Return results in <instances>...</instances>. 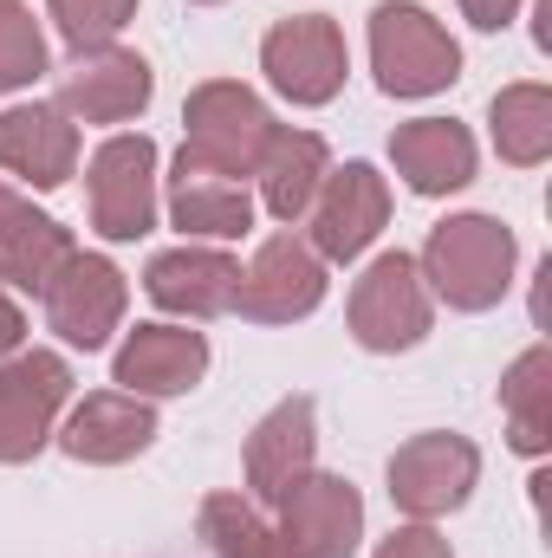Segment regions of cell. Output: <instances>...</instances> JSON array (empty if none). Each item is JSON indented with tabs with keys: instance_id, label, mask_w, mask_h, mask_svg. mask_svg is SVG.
Here are the masks:
<instances>
[{
	"instance_id": "1",
	"label": "cell",
	"mask_w": 552,
	"mask_h": 558,
	"mask_svg": "<svg viewBox=\"0 0 552 558\" xmlns=\"http://www.w3.org/2000/svg\"><path fill=\"white\" fill-rule=\"evenodd\" d=\"M422 274L435 279V292L455 312H488L514 286V234L488 215H455L429 234Z\"/></svg>"
},
{
	"instance_id": "2",
	"label": "cell",
	"mask_w": 552,
	"mask_h": 558,
	"mask_svg": "<svg viewBox=\"0 0 552 558\" xmlns=\"http://www.w3.org/2000/svg\"><path fill=\"white\" fill-rule=\"evenodd\" d=\"M267 137H274V118L248 85H202L189 98V143H182L176 162L241 182V175H254Z\"/></svg>"
},
{
	"instance_id": "3",
	"label": "cell",
	"mask_w": 552,
	"mask_h": 558,
	"mask_svg": "<svg viewBox=\"0 0 552 558\" xmlns=\"http://www.w3.org/2000/svg\"><path fill=\"white\" fill-rule=\"evenodd\" d=\"M371 59H377V85L391 98H429V92L455 85V72H461V46L410 0H384L371 13Z\"/></svg>"
},
{
	"instance_id": "4",
	"label": "cell",
	"mask_w": 552,
	"mask_h": 558,
	"mask_svg": "<svg viewBox=\"0 0 552 558\" xmlns=\"http://www.w3.org/2000/svg\"><path fill=\"white\" fill-rule=\"evenodd\" d=\"M92 228L105 241H143L156 228V143L111 137L92 156Z\"/></svg>"
},
{
	"instance_id": "5",
	"label": "cell",
	"mask_w": 552,
	"mask_h": 558,
	"mask_svg": "<svg viewBox=\"0 0 552 558\" xmlns=\"http://www.w3.org/2000/svg\"><path fill=\"white\" fill-rule=\"evenodd\" d=\"M351 331L364 351H410L429 331V292L410 254L371 260V274L351 286Z\"/></svg>"
},
{
	"instance_id": "6",
	"label": "cell",
	"mask_w": 552,
	"mask_h": 558,
	"mask_svg": "<svg viewBox=\"0 0 552 558\" xmlns=\"http://www.w3.org/2000/svg\"><path fill=\"white\" fill-rule=\"evenodd\" d=\"M261 65L274 78L279 98L292 105H325L338 98L345 85V33L325 20V13H299V20H279L261 46Z\"/></svg>"
},
{
	"instance_id": "7",
	"label": "cell",
	"mask_w": 552,
	"mask_h": 558,
	"mask_svg": "<svg viewBox=\"0 0 552 558\" xmlns=\"http://www.w3.org/2000/svg\"><path fill=\"white\" fill-rule=\"evenodd\" d=\"M475 474H481L475 441H461V435H416L391 461V500L410 520H435V513H455L468 500Z\"/></svg>"
},
{
	"instance_id": "8",
	"label": "cell",
	"mask_w": 552,
	"mask_h": 558,
	"mask_svg": "<svg viewBox=\"0 0 552 558\" xmlns=\"http://www.w3.org/2000/svg\"><path fill=\"white\" fill-rule=\"evenodd\" d=\"M72 397V371L52 351H26L0 371V461H26L39 454V441L52 435L59 403Z\"/></svg>"
},
{
	"instance_id": "9",
	"label": "cell",
	"mask_w": 552,
	"mask_h": 558,
	"mask_svg": "<svg viewBox=\"0 0 552 558\" xmlns=\"http://www.w3.org/2000/svg\"><path fill=\"white\" fill-rule=\"evenodd\" d=\"M46 318H52V331L65 344L98 351L124 318V274L111 260H98V254H72L46 279Z\"/></svg>"
},
{
	"instance_id": "10",
	"label": "cell",
	"mask_w": 552,
	"mask_h": 558,
	"mask_svg": "<svg viewBox=\"0 0 552 558\" xmlns=\"http://www.w3.org/2000/svg\"><path fill=\"white\" fill-rule=\"evenodd\" d=\"M364 526V500L351 481L332 474H305L286 494V533H279V558H351Z\"/></svg>"
},
{
	"instance_id": "11",
	"label": "cell",
	"mask_w": 552,
	"mask_h": 558,
	"mask_svg": "<svg viewBox=\"0 0 552 558\" xmlns=\"http://www.w3.org/2000/svg\"><path fill=\"white\" fill-rule=\"evenodd\" d=\"M325 299V267L312 247H299L292 234H274L261 247V260L241 274L235 286V312L261 318V325H286V318H305L312 305Z\"/></svg>"
},
{
	"instance_id": "12",
	"label": "cell",
	"mask_w": 552,
	"mask_h": 558,
	"mask_svg": "<svg viewBox=\"0 0 552 558\" xmlns=\"http://www.w3.org/2000/svg\"><path fill=\"white\" fill-rule=\"evenodd\" d=\"M312 202H319V208H312V247H319L325 260H358V254L377 241L384 215H391L384 175H377L371 162H345V169L325 182V195H312Z\"/></svg>"
},
{
	"instance_id": "13",
	"label": "cell",
	"mask_w": 552,
	"mask_h": 558,
	"mask_svg": "<svg viewBox=\"0 0 552 558\" xmlns=\"http://www.w3.org/2000/svg\"><path fill=\"white\" fill-rule=\"evenodd\" d=\"M79 162V131L59 105H13L0 111V169L26 175L33 189H59Z\"/></svg>"
},
{
	"instance_id": "14",
	"label": "cell",
	"mask_w": 552,
	"mask_h": 558,
	"mask_svg": "<svg viewBox=\"0 0 552 558\" xmlns=\"http://www.w3.org/2000/svg\"><path fill=\"white\" fill-rule=\"evenodd\" d=\"M208 371V338L202 331H169V325H137L131 344L118 351V384L131 397H182Z\"/></svg>"
},
{
	"instance_id": "15",
	"label": "cell",
	"mask_w": 552,
	"mask_h": 558,
	"mask_svg": "<svg viewBox=\"0 0 552 558\" xmlns=\"http://www.w3.org/2000/svg\"><path fill=\"white\" fill-rule=\"evenodd\" d=\"M59 98L85 124H124V118H137L143 105H149V65H143L137 52H111V46H98L92 59L79 52V65L59 85Z\"/></svg>"
},
{
	"instance_id": "16",
	"label": "cell",
	"mask_w": 552,
	"mask_h": 558,
	"mask_svg": "<svg viewBox=\"0 0 552 558\" xmlns=\"http://www.w3.org/2000/svg\"><path fill=\"white\" fill-rule=\"evenodd\" d=\"M149 299L163 312H189V318H215V312H235V286L241 267L228 254H202V247H176V254H156L149 260Z\"/></svg>"
},
{
	"instance_id": "17",
	"label": "cell",
	"mask_w": 552,
	"mask_h": 558,
	"mask_svg": "<svg viewBox=\"0 0 552 558\" xmlns=\"http://www.w3.org/2000/svg\"><path fill=\"white\" fill-rule=\"evenodd\" d=\"M391 156H397V175L410 182L416 195H448L475 175V137L448 118H416L391 137Z\"/></svg>"
},
{
	"instance_id": "18",
	"label": "cell",
	"mask_w": 552,
	"mask_h": 558,
	"mask_svg": "<svg viewBox=\"0 0 552 558\" xmlns=\"http://www.w3.org/2000/svg\"><path fill=\"white\" fill-rule=\"evenodd\" d=\"M72 234L46 215H33L13 189H0V279L26 286V292H46V279L72 260Z\"/></svg>"
},
{
	"instance_id": "19",
	"label": "cell",
	"mask_w": 552,
	"mask_h": 558,
	"mask_svg": "<svg viewBox=\"0 0 552 558\" xmlns=\"http://www.w3.org/2000/svg\"><path fill=\"white\" fill-rule=\"evenodd\" d=\"M312 468V397H292L279 403L274 416L254 428L248 441V481L261 500H286Z\"/></svg>"
},
{
	"instance_id": "20",
	"label": "cell",
	"mask_w": 552,
	"mask_h": 558,
	"mask_svg": "<svg viewBox=\"0 0 552 558\" xmlns=\"http://www.w3.org/2000/svg\"><path fill=\"white\" fill-rule=\"evenodd\" d=\"M149 435H156L149 403H137V397L124 390V397H85V410L65 422L59 448H65L72 461H131V454L149 448Z\"/></svg>"
},
{
	"instance_id": "21",
	"label": "cell",
	"mask_w": 552,
	"mask_h": 558,
	"mask_svg": "<svg viewBox=\"0 0 552 558\" xmlns=\"http://www.w3.org/2000/svg\"><path fill=\"white\" fill-rule=\"evenodd\" d=\"M254 175H261L267 215L299 221V215L312 208L319 182H325V143L312 137V131H274L267 149H261V162H254Z\"/></svg>"
},
{
	"instance_id": "22",
	"label": "cell",
	"mask_w": 552,
	"mask_h": 558,
	"mask_svg": "<svg viewBox=\"0 0 552 558\" xmlns=\"http://www.w3.org/2000/svg\"><path fill=\"white\" fill-rule=\"evenodd\" d=\"M169 215H176V228H182V234H215V241H235V234H248V221H254V202H248V189H241V182L176 162Z\"/></svg>"
},
{
	"instance_id": "23",
	"label": "cell",
	"mask_w": 552,
	"mask_h": 558,
	"mask_svg": "<svg viewBox=\"0 0 552 558\" xmlns=\"http://www.w3.org/2000/svg\"><path fill=\"white\" fill-rule=\"evenodd\" d=\"M494 143H501V156L520 162V169L547 162V149H552V98H547V85H507V92L494 98Z\"/></svg>"
},
{
	"instance_id": "24",
	"label": "cell",
	"mask_w": 552,
	"mask_h": 558,
	"mask_svg": "<svg viewBox=\"0 0 552 558\" xmlns=\"http://www.w3.org/2000/svg\"><path fill=\"white\" fill-rule=\"evenodd\" d=\"M547 351H527L514 371H507V384H501V403H507V416H514V448L520 454H540L547 448V428H552V384H547Z\"/></svg>"
},
{
	"instance_id": "25",
	"label": "cell",
	"mask_w": 552,
	"mask_h": 558,
	"mask_svg": "<svg viewBox=\"0 0 552 558\" xmlns=\"http://www.w3.org/2000/svg\"><path fill=\"white\" fill-rule=\"evenodd\" d=\"M46 72V39L20 0H0V92H20Z\"/></svg>"
},
{
	"instance_id": "26",
	"label": "cell",
	"mask_w": 552,
	"mask_h": 558,
	"mask_svg": "<svg viewBox=\"0 0 552 558\" xmlns=\"http://www.w3.org/2000/svg\"><path fill=\"white\" fill-rule=\"evenodd\" d=\"M52 13H59V33L85 52V46L118 39V26L137 13V0H52Z\"/></svg>"
},
{
	"instance_id": "27",
	"label": "cell",
	"mask_w": 552,
	"mask_h": 558,
	"mask_svg": "<svg viewBox=\"0 0 552 558\" xmlns=\"http://www.w3.org/2000/svg\"><path fill=\"white\" fill-rule=\"evenodd\" d=\"M377 558H448V546H442L429 526H404V533H391V539L377 546Z\"/></svg>"
},
{
	"instance_id": "28",
	"label": "cell",
	"mask_w": 552,
	"mask_h": 558,
	"mask_svg": "<svg viewBox=\"0 0 552 558\" xmlns=\"http://www.w3.org/2000/svg\"><path fill=\"white\" fill-rule=\"evenodd\" d=\"M461 13H468L481 33H501V26L520 13V0H461Z\"/></svg>"
},
{
	"instance_id": "29",
	"label": "cell",
	"mask_w": 552,
	"mask_h": 558,
	"mask_svg": "<svg viewBox=\"0 0 552 558\" xmlns=\"http://www.w3.org/2000/svg\"><path fill=\"white\" fill-rule=\"evenodd\" d=\"M20 331H26V318H20V305H13V299L0 292V357H7L13 344H20Z\"/></svg>"
}]
</instances>
